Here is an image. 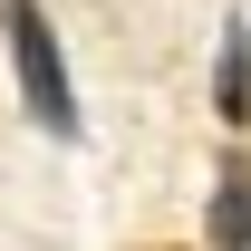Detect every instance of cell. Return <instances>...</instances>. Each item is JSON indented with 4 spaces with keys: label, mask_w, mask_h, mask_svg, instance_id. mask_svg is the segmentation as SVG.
Listing matches in <instances>:
<instances>
[{
    "label": "cell",
    "mask_w": 251,
    "mask_h": 251,
    "mask_svg": "<svg viewBox=\"0 0 251 251\" xmlns=\"http://www.w3.org/2000/svg\"><path fill=\"white\" fill-rule=\"evenodd\" d=\"M0 49H10V77H20V106H29L58 145H77L87 135V116H77V87H68V49L58 29H49V10L39 0H0Z\"/></svg>",
    "instance_id": "obj_1"
},
{
    "label": "cell",
    "mask_w": 251,
    "mask_h": 251,
    "mask_svg": "<svg viewBox=\"0 0 251 251\" xmlns=\"http://www.w3.org/2000/svg\"><path fill=\"white\" fill-rule=\"evenodd\" d=\"M203 242H213V251H251V155H222L213 213H203Z\"/></svg>",
    "instance_id": "obj_2"
},
{
    "label": "cell",
    "mask_w": 251,
    "mask_h": 251,
    "mask_svg": "<svg viewBox=\"0 0 251 251\" xmlns=\"http://www.w3.org/2000/svg\"><path fill=\"white\" fill-rule=\"evenodd\" d=\"M213 116L251 126V20H222V58H213Z\"/></svg>",
    "instance_id": "obj_3"
}]
</instances>
